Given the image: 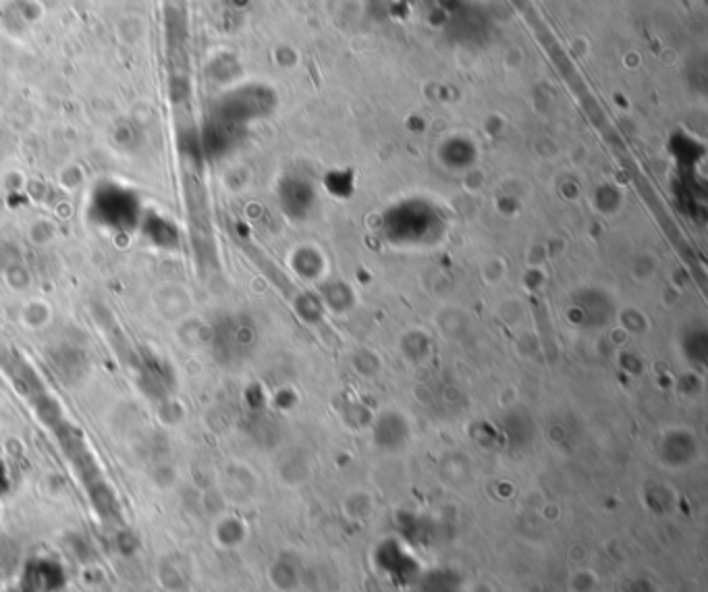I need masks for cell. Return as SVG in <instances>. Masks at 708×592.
Masks as SVG:
<instances>
[{"mask_svg": "<svg viewBox=\"0 0 708 592\" xmlns=\"http://www.w3.org/2000/svg\"><path fill=\"white\" fill-rule=\"evenodd\" d=\"M15 592H30V590H27V588H23V586H21V588H19V590H15Z\"/></svg>", "mask_w": 708, "mask_h": 592, "instance_id": "obj_2", "label": "cell"}, {"mask_svg": "<svg viewBox=\"0 0 708 592\" xmlns=\"http://www.w3.org/2000/svg\"><path fill=\"white\" fill-rule=\"evenodd\" d=\"M23 572V588L30 592H57L65 584L63 568L52 559H34Z\"/></svg>", "mask_w": 708, "mask_h": 592, "instance_id": "obj_1", "label": "cell"}]
</instances>
